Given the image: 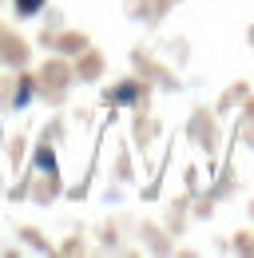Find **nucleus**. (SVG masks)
Listing matches in <instances>:
<instances>
[{
  "mask_svg": "<svg viewBox=\"0 0 254 258\" xmlns=\"http://www.w3.org/2000/svg\"><path fill=\"white\" fill-rule=\"evenodd\" d=\"M40 4H44V0H16V8H20L24 16H32V12H40Z\"/></svg>",
  "mask_w": 254,
  "mask_h": 258,
  "instance_id": "f257e3e1",
  "label": "nucleus"
},
{
  "mask_svg": "<svg viewBox=\"0 0 254 258\" xmlns=\"http://www.w3.org/2000/svg\"><path fill=\"white\" fill-rule=\"evenodd\" d=\"M36 163H40L44 171H56V159H52V151H36Z\"/></svg>",
  "mask_w": 254,
  "mask_h": 258,
  "instance_id": "f03ea898",
  "label": "nucleus"
}]
</instances>
